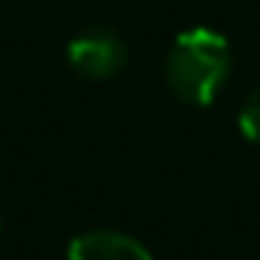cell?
<instances>
[{
    "mask_svg": "<svg viewBox=\"0 0 260 260\" xmlns=\"http://www.w3.org/2000/svg\"><path fill=\"white\" fill-rule=\"evenodd\" d=\"M233 71V49L220 31L190 28L175 37L166 55V83L190 107H208L223 92Z\"/></svg>",
    "mask_w": 260,
    "mask_h": 260,
    "instance_id": "6da1fadb",
    "label": "cell"
},
{
    "mask_svg": "<svg viewBox=\"0 0 260 260\" xmlns=\"http://www.w3.org/2000/svg\"><path fill=\"white\" fill-rule=\"evenodd\" d=\"M68 64L83 77V80H110L116 77L125 61H128V49L125 40L110 31V28H86L80 34L71 37L68 43Z\"/></svg>",
    "mask_w": 260,
    "mask_h": 260,
    "instance_id": "7a4b0ae2",
    "label": "cell"
},
{
    "mask_svg": "<svg viewBox=\"0 0 260 260\" xmlns=\"http://www.w3.org/2000/svg\"><path fill=\"white\" fill-rule=\"evenodd\" d=\"M68 260H153V254L119 230H86L71 239Z\"/></svg>",
    "mask_w": 260,
    "mask_h": 260,
    "instance_id": "3957f363",
    "label": "cell"
},
{
    "mask_svg": "<svg viewBox=\"0 0 260 260\" xmlns=\"http://www.w3.org/2000/svg\"><path fill=\"white\" fill-rule=\"evenodd\" d=\"M239 132L260 147V86L245 98L242 110H239Z\"/></svg>",
    "mask_w": 260,
    "mask_h": 260,
    "instance_id": "277c9868",
    "label": "cell"
}]
</instances>
